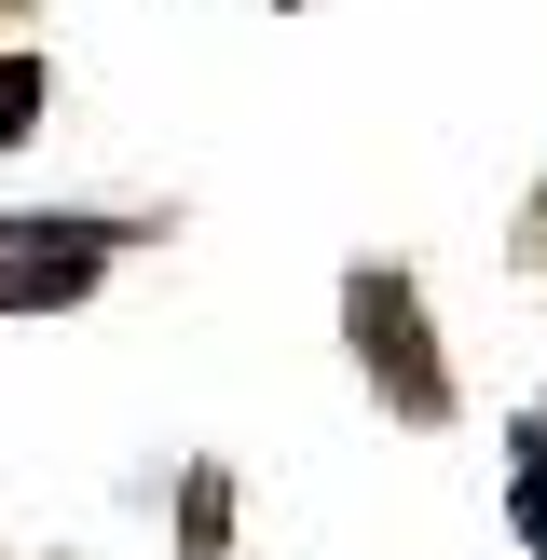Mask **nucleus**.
<instances>
[{"label": "nucleus", "instance_id": "1", "mask_svg": "<svg viewBox=\"0 0 547 560\" xmlns=\"http://www.w3.org/2000/svg\"><path fill=\"white\" fill-rule=\"evenodd\" d=\"M356 342H370V370H397V410H452V383H438L424 328H410V288L397 273H356Z\"/></svg>", "mask_w": 547, "mask_h": 560}, {"label": "nucleus", "instance_id": "2", "mask_svg": "<svg viewBox=\"0 0 547 560\" xmlns=\"http://www.w3.org/2000/svg\"><path fill=\"white\" fill-rule=\"evenodd\" d=\"M96 260H109V219H82V233H42V246H14V260H0V301H14V315H42V301H82V288H96Z\"/></svg>", "mask_w": 547, "mask_h": 560}, {"label": "nucleus", "instance_id": "3", "mask_svg": "<svg viewBox=\"0 0 547 560\" xmlns=\"http://www.w3.org/2000/svg\"><path fill=\"white\" fill-rule=\"evenodd\" d=\"M507 506H520V547L547 560V424H520V479H507Z\"/></svg>", "mask_w": 547, "mask_h": 560}]
</instances>
